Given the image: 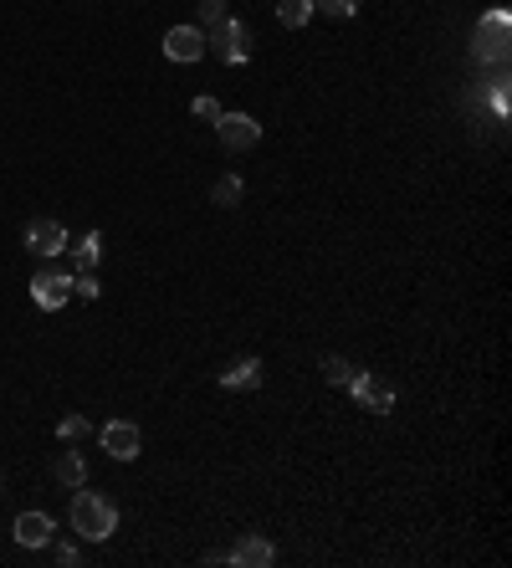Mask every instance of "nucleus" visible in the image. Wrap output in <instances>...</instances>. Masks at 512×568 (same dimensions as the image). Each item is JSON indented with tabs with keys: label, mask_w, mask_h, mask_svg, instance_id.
Segmentation results:
<instances>
[{
	"label": "nucleus",
	"mask_w": 512,
	"mask_h": 568,
	"mask_svg": "<svg viewBox=\"0 0 512 568\" xmlns=\"http://www.w3.org/2000/svg\"><path fill=\"white\" fill-rule=\"evenodd\" d=\"M277 21L287 31H303L313 21V0H277Z\"/></svg>",
	"instance_id": "obj_14"
},
{
	"label": "nucleus",
	"mask_w": 512,
	"mask_h": 568,
	"mask_svg": "<svg viewBox=\"0 0 512 568\" xmlns=\"http://www.w3.org/2000/svg\"><path fill=\"white\" fill-rule=\"evenodd\" d=\"M221 384H226V389H256V384H262V359H241V364H231V369L221 374Z\"/></svg>",
	"instance_id": "obj_12"
},
{
	"label": "nucleus",
	"mask_w": 512,
	"mask_h": 568,
	"mask_svg": "<svg viewBox=\"0 0 512 568\" xmlns=\"http://www.w3.org/2000/svg\"><path fill=\"white\" fill-rule=\"evenodd\" d=\"M98 251H103V236L88 231V236H82V246H77V272H93L98 267Z\"/></svg>",
	"instance_id": "obj_17"
},
{
	"label": "nucleus",
	"mask_w": 512,
	"mask_h": 568,
	"mask_svg": "<svg viewBox=\"0 0 512 568\" xmlns=\"http://www.w3.org/2000/svg\"><path fill=\"white\" fill-rule=\"evenodd\" d=\"M200 21H205V26L226 21V0H200Z\"/></svg>",
	"instance_id": "obj_22"
},
{
	"label": "nucleus",
	"mask_w": 512,
	"mask_h": 568,
	"mask_svg": "<svg viewBox=\"0 0 512 568\" xmlns=\"http://www.w3.org/2000/svg\"><path fill=\"white\" fill-rule=\"evenodd\" d=\"M57 482L77 492L82 482H88V461H82L77 451H62V456H57Z\"/></svg>",
	"instance_id": "obj_13"
},
{
	"label": "nucleus",
	"mask_w": 512,
	"mask_h": 568,
	"mask_svg": "<svg viewBox=\"0 0 512 568\" xmlns=\"http://www.w3.org/2000/svg\"><path fill=\"white\" fill-rule=\"evenodd\" d=\"M507 36H512V16L507 11H492V16H482V26H477V62H507Z\"/></svg>",
	"instance_id": "obj_4"
},
{
	"label": "nucleus",
	"mask_w": 512,
	"mask_h": 568,
	"mask_svg": "<svg viewBox=\"0 0 512 568\" xmlns=\"http://www.w3.org/2000/svg\"><path fill=\"white\" fill-rule=\"evenodd\" d=\"M139 446H144V435H139L134 420H108V425H103V451H108L113 461H134Z\"/></svg>",
	"instance_id": "obj_7"
},
{
	"label": "nucleus",
	"mask_w": 512,
	"mask_h": 568,
	"mask_svg": "<svg viewBox=\"0 0 512 568\" xmlns=\"http://www.w3.org/2000/svg\"><path fill=\"white\" fill-rule=\"evenodd\" d=\"M11 533H16V543H21V548H47V543H52V533H57V522H52L47 512H21Z\"/></svg>",
	"instance_id": "obj_10"
},
{
	"label": "nucleus",
	"mask_w": 512,
	"mask_h": 568,
	"mask_svg": "<svg viewBox=\"0 0 512 568\" xmlns=\"http://www.w3.org/2000/svg\"><path fill=\"white\" fill-rule=\"evenodd\" d=\"M72 292H77L82 302H93L103 287H98V277H93V272H77V277H72Z\"/></svg>",
	"instance_id": "obj_20"
},
{
	"label": "nucleus",
	"mask_w": 512,
	"mask_h": 568,
	"mask_svg": "<svg viewBox=\"0 0 512 568\" xmlns=\"http://www.w3.org/2000/svg\"><path fill=\"white\" fill-rule=\"evenodd\" d=\"M216 134H221V144H226L231 154H241V149H256V139H262V123H256L251 113H221V118H216Z\"/></svg>",
	"instance_id": "obj_6"
},
{
	"label": "nucleus",
	"mask_w": 512,
	"mask_h": 568,
	"mask_svg": "<svg viewBox=\"0 0 512 568\" xmlns=\"http://www.w3.org/2000/svg\"><path fill=\"white\" fill-rule=\"evenodd\" d=\"M241 180H236V174H226V180H216V190H210V205H221V210H236L241 205Z\"/></svg>",
	"instance_id": "obj_15"
},
{
	"label": "nucleus",
	"mask_w": 512,
	"mask_h": 568,
	"mask_svg": "<svg viewBox=\"0 0 512 568\" xmlns=\"http://www.w3.org/2000/svg\"><path fill=\"white\" fill-rule=\"evenodd\" d=\"M52 558H57V563H72V568L82 563V553H77V543H57V548H52Z\"/></svg>",
	"instance_id": "obj_23"
},
{
	"label": "nucleus",
	"mask_w": 512,
	"mask_h": 568,
	"mask_svg": "<svg viewBox=\"0 0 512 568\" xmlns=\"http://www.w3.org/2000/svg\"><path fill=\"white\" fill-rule=\"evenodd\" d=\"M226 563H236V568H267V563H277V548H272L267 538H241V543L226 553Z\"/></svg>",
	"instance_id": "obj_11"
},
{
	"label": "nucleus",
	"mask_w": 512,
	"mask_h": 568,
	"mask_svg": "<svg viewBox=\"0 0 512 568\" xmlns=\"http://www.w3.org/2000/svg\"><path fill=\"white\" fill-rule=\"evenodd\" d=\"M26 251H36V256H62V251H67V226H62V221H31V226H26Z\"/></svg>",
	"instance_id": "obj_9"
},
{
	"label": "nucleus",
	"mask_w": 512,
	"mask_h": 568,
	"mask_svg": "<svg viewBox=\"0 0 512 568\" xmlns=\"http://www.w3.org/2000/svg\"><path fill=\"white\" fill-rule=\"evenodd\" d=\"M318 369H323V379H328V384H349V374H354V364H349L344 354H323V359H318Z\"/></svg>",
	"instance_id": "obj_16"
},
{
	"label": "nucleus",
	"mask_w": 512,
	"mask_h": 568,
	"mask_svg": "<svg viewBox=\"0 0 512 568\" xmlns=\"http://www.w3.org/2000/svg\"><path fill=\"white\" fill-rule=\"evenodd\" d=\"M313 11H323V16H338V21H344V16H354V11H359V0H313Z\"/></svg>",
	"instance_id": "obj_18"
},
{
	"label": "nucleus",
	"mask_w": 512,
	"mask_h": 568,
	"mask_svg": "<svg viewBox=\"0 0 512 568\" xmlns=\"http://www.w3.org/2000/svg\"><path fill=\"white\" fill-rule=\"evenodd\" d=\"M492 108H497V118H507V82H497V93H492Z\"/></svg>",
	"instance_id": "obj_24"
},
{
	"label": "nucleus",
	"mask_w": 512,
	"mask_h": 568,
	"mask_svg": "<svg viewBox=\"0 0 512 568\" xmlns=\"http://www.w3.org/2000/svg\"><path fill=\"white\" fill-rule=\"evenodd\" d=\"M190 113H195V118H200V123H216V118H221V113H226V108H221V103H216V98H195V108H190Z\"/></svg>",
	"instance_id": "obj_21"
},
{
	"label": "nucleus",
	"mask_w": 512,
	"mask_h": 568,
	"mask_svg": "<svg viewBox=\"0 0 512 568\" xmlns=\"http://www.w3.org/2000/svg\"><path fill=\"white\" fill-rule=\"evenodd\" d=\"M31 297H36V308L57 313V308H67V302H72V277H67V272H57V267L36 272V277H31Z\"/></svg>",
	"instance_id": "obj_5"
},
{
	"label": "nucleus",
	"mask_w": 512,
	"mask_h": 568,
	"mask_svg": "<svg viewBox=\"0 0 512 568\" xmlns=\"http://www.w3.org/2000/svg\"><path fill=\"white\" fill-rule=\"evenodd\" d=\"M72 533H82L88 543H103L118 533V507L98 492H77L72 497Z\"/></svg>",
	"instance_id": "obj_1"
},
{
	"label": "nucleus",
	"mask_w": 512,
	"mask_h": 568,
	"mask_svg": "<svg viewBox=\"0 0 512 568\" xmlns=\"http://www.w3.org/2000/svg\"><path fill=\"white\" fill-rule=\"evenodd\" d=\"M164 57L169 62H200L205 57V31L200 26H169L164 31Z\"/></svg>",
	"instance_id": "obj_8"
},
{
	"label": "nucleus",
	"mask_w": 512,
	"mask_h": 568,
	"mask_svg": "<svg viewBox=\"0 0 512 568\" xmlns=\"http://www.w3.org/2000/svg\"><path fill=\"white\" fill-rule=\"evenodd\" d=\"M344 389L359 400V410H369V415H390L395 410V384L384 379V374H349Z\"/></svg>",
	"instance_id": "obj_3"
},
{
	"label": "nucleus",
	"mask_w": 512,
	"mask_h": 568,
	"mask_svg": "<svg viewBox=\"0 0 512 568\" xmlns=\"http://www.w3.org/2000/svg\"><path fill=\"white\" fill-rule=\"evenodd\" d=\"M57 435H62V441H82V435H88V420L67 415V420H57Z\"/></svg>",
	"instance_id": "obj_19"
},
{
	"label": "nucleus",
	"mask_w": 512,
	"mask_h": 568,
	"mask_svg": "<svg viewBox=\"0 0 512 568\" xmlns=\"http://www.w3.org/2000/svg\"><path fill=\"white\" fill-rule=\"evenodd\" d=\"M205 52H216L226 67H241L246 57H251V31H246V21H216L205 31Z\"/></svg>",
	"instance_id": "obj_2"
}]
</instances>
